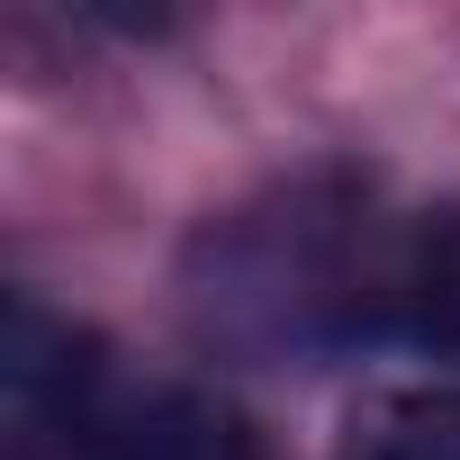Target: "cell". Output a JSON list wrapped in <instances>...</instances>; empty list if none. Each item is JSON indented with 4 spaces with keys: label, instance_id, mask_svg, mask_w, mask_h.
I'll return each instance as SVG.
<instances>
[{
    "label": "cell",
    "instance_id": "6da1fadb",
    "mask_svg": "<svg viewBox=\"0 0 460 460\" xmlns=\"http://www.w3.org/2000/svg\"><path fill=\"white\" fill-rule=\"evenodd\" d=\"M334 460H460V379H388L343 406Z\"/></svg>",
    "mask_w": 460,
    "mask_h": 460
},
{
    "label": "cell",
    "instance_id": "7a4b0ae2",
    "mask_svg": "<svg viewBox=\"0 0 460 460\" xmlns=\"http://www.w3.org/2000/svg\"><path fill=\"white\" fill-rule=\"evenodd\" d=\"M109 460H253V433L208 388H154L109 433Z\"/></svg>",
    "mask_w": 460,
    "mask_h": 460
},
{
    "label": "cell",
    "instance_id": "3957f363",
    "mask_svg": "<svg viewBox=\"0 0 460 460\" xmlns=\"http://www.w3.org/2000/svg\"><path fill=\"white\" fill-rule=\"evenodd\" d=\"M388 298H397V316H406L424 343H451V352H460V208H424V217H415Z\"/></svg>",
    "mask_w": 460,
    "mask_h": 460
}]
</instances>
